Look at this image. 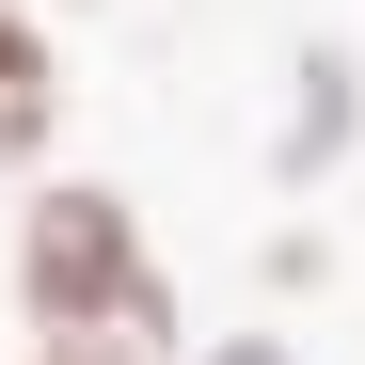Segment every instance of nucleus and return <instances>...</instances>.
I'll list each match as a JSON object with an SVG mask.
<instances>
[{"mask_svg":"<svg viewBox=\"0 0 365 365\" xmlns=\"http://www.w3.org/2000/svg\"><path fill=\"white\" fill-rule=\"evenodd\" d=\"M16 318H32V349L175 365V286H159L143 207L111 175H32V207H16Z\"/></svg>","mask_w":365,"mask_h":365,"instance_id":"1","label":"nucleus"},{"mask_svg":"<svg viewBox=\"0 0 365 365\" xmlns=\"http://www.w3.org/2000/svg\"><path fill=\"white\" fill-rule=\"evenodd\" d=\"M48 143H64V48L32 0H0V175H32Z\"/></svg>","mask_w":365,"mask_h":365,"instance_id":"2","label":"nucleus"},{"mask_svg":"<svg viewBox=\"0 0 365 365\" xmlns=\"http://www.w3.org/2000/svg\"><path fill=\"white\" fill-rule=\"evenodd\" d=\"M302 111H286V143H270V175L286 191H318V175L365 143V64H334V48H302V80H286Z\"/></svg>","mask_w":365,"mask_h":365,"instance_id":"3","label":"nucleus"},{"mask_svg":"<svg viewBox=\"0 0 365 365\" xmlns=\"http://www.w3.org/2000/svg\"><path fill=\"white\" fill-rule=\"evenodd\" d=\"M207 365H286V349H270V334H222V349H207Z\"/></svg>","mask_w":365,"mask_h":365,"instance_id":"4","label":"nucleus"},{"mask_svg":"<svg viewBox=\"0 0 365 365\" xmlns=\"http://www.w3.org/2000/svg\"><path fill=\"white\" fill-rule=\"evenodd\" d=\"M16 365H96V349H16Z\"/></svg>","mask_w":365,"mask_h":365,"instance_id":"5","label":"nucleus"}]
</instances>
